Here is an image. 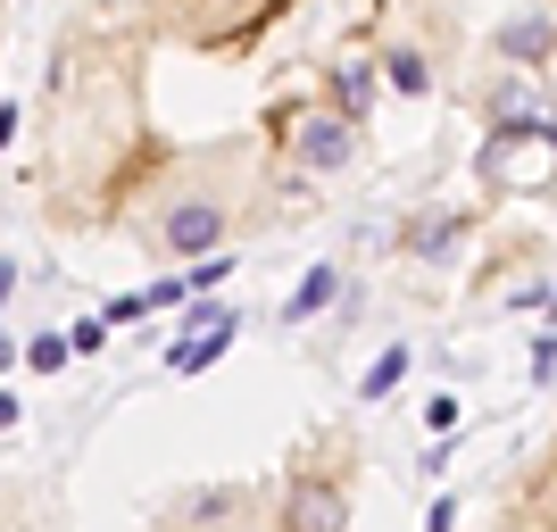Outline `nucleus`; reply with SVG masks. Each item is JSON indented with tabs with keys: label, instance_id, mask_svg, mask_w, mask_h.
<instances>
[{
	"label": "nucleus",
	"instance_id": "nucleus-3",
	"mask_svg": "<svg viewBox=\"0 0 557 532\" xmlns=\"http://www.w3.org/2000/svg\"><path fill=\"white\" fill-rule=\"evenodd\" d=\"M275 159L308 184H325V175H349V166L367 159V125L342 116L325 92L317 100H283L275 109Z\"/></svg>",
	"mask_w": 557,
	"mask_h": 532
},
{
	"label": "nucleus",
	"instance_id": "nucleus-7",
	"mask_svg": "<svg viewBox=\"0 0 557 532\" xmlns=\"http://www.w3.org/2000/svg\"><path fill=\"white\" fill-rule=\"evenodd\" d=\"M383 92H392V84H383V59H374V42H349V50H333V59H325V100H333L342 116H358V125H367Z\"/></svg>",
	"mask_w": 557,
	"mask_h": 532
},
{
	"label": "nucleus",
	"instance_id": "nucleus-9",
	"mask_svg": "<svg viewBox=\"0 0 557 532\" xmlns=\"http://www.w3.org/2000/svg\"><path fill=\"white\" fill-rule=\"evenodd\" d=\"M342 292H349V267H342V258H325V267H308V275L292 283V300H283V324H292V333H300V324H317V317H325L333 300H342Z\"/></svg>",
	"mask_w": 557,
	"mask_h": 532
},
{
	"label": "nucleus",
	"instance_id": "nucleus-5",
	"mask_svg": "<svg viewBox=\"0 0 557 532\" xmlns=\"http://www.w3.org/2000/svg\"><path fill=\"white\" fill-rule=\"evenodd\" d=\"M258 508H267V491L250 483H200L166 508V532H258Z\"/></svg>",
	"mask_w": 557,
	"mask_h": 532
},
{
	"label": "nucleus",
	"instance_id": "nucleus-21",
	"mask_svg": "<svg viewBox=\"0 0 557 532\" xmlns=\"http://www.w3.org/2000/svg\"><path fill=\"white\" fill-rule=\"evenodd\" d=\"M17 358H25V342H17V333H0V367H17Z\"/></svg>",
	"mask_w": 557,
	"mask_h": 532
},
{
	"label": "nucleus",
	"instance_id": "nucleus-1",
	"mask_svg": "<svg viewBox=\"0 0 557 532\" xmlns=\"http://www.w3.org/2000/svg\"><path fill=\"white\" fill-rule=\"evenodd\" d=\"M308 209V175L275 166L258 150H209V159H175L159 184L141 191V250L166 258V267H191L209 250H233V233L267 225L283 209Z\"/></svg>",
	"mask_w": 557,
	"mask_h": 532
},
{
	"label": "nucleus",
	"instance_id": "nucleus-4",
	"mask_svg": "<svg viewBox=\"0 0 557 532\" xmlns=\"http://www.w3.org/2000/svg\"><path fill=\"white\" fill-rule=\"evenodd\" d=\"M292 0H159V17L184 34L191 50H233V42H250L267 17H283Z\"/></svg>",
	"mask_w": 557,
	"mask_h": 532
},
{
	"label": "nucleus",
	"instance_id": "nucleus-15",
	"mask_svg": "<svg viewBox=\"0 0 557 532\" xmlns=\"http://www.w3.org/2000/svg\"><path fill=\"white\" fill-rule=\"evenodd\" d=\"M141 300H150V317H159V308H191V283H184V275H159Z\"/></svg>",
	"mask_w": 557,
	"mask_h": 532
},
{
	"label": "nucleus",
	"instance_id": "nucleus-2",
	"mask_svg": "<svg viewBox=\"0 0 557 532\" xmlns=\"http://www.w3.org/2000/svg\"><path fill=\"white\" fill-rule=\"evenodd\" d=\"M349 508H358V433L317 424L275 483V532H349Z\"/></svg>",
	"mask_w": 557,
	"mask_h": 532
},
{
	"label": "nucleus",
	"instance_id": "nucleus-18",
	"mask_svg": "<svg viewBox=\"0 0 557 532\" xmlns=\"http://www.w3.org/2000/svg\"><path fill=\"white\" fill-rule=\"evenodd\" d=\"M100 317H109V333H116V324H134V317H150V300H141V292H116V300L100 308Z\"/></svg>",
	"mask_w": 557,
	"mask_h": 532
},
{
	"label": "nucleus",
	"instance_id": "nucleus-11",
	"mask_svg": "<svg viewBox=\"0 0 557 532\" xmlns=\"http://www.w3.org/2000/svg\"><path fill=\"white\" fill-rule=\"evenodd\" d=\"M408 367H417V349H408V342H392V349H383V358H374V367H367V383H358V399H367V408H374V399H392L399 383H408Z\"/></svg>",
	"mask_w": 557,
	"mask_h": 532
},
{
	"label": "nucleus",
	"instance_id": "nucleus-22",
	"mask_svg": "<svg viewBox=\"0 0 557 532\" xmlns=\"http://www.w3.org/2000/svg\"><path fill=\"white\" fill-rule=\"evenodd\" d=\"M9 424H17V392H0V433H9Z\"/></svg>",
	"mask_w": 557,
	"mask_h": 532
},
{
	"label": "nucleus",
	"instance_id": "nucleus-13",
	"mask_svg": "<svg viewBox=\"0 0 557 532\" xmlns=\"http://www.w3.org/2000/svg\"><path fill=\"white\" fill-rule=\"evenodd\" d=\"M67 358H75L67 333H34V342H25V367H34V374H59Z\"/></svg>",
	"mask_w": 557,
	"mask_h": 532
},
{
	"label": "nucleus",
	"instance_id": "nucleus-23",
	"mask_svg": "<svg viewBox=\"0 0 557 532\" xmlns=\"http://www.w3.org/2000/svg\"><path fill=\"white\" fill-rule=\"evenodd\" d=\"M533 466H541V474H557V433H549V449H541V458H533Z\"/></svg>",
	"mask_w": 557,
	"mask_h": 532
},
{
	"label": "nucleus",
	"instance_id": "nucleus-17",
	"mask_svg": "<svg viewBox=\"0 0 557 532\" xmlns=\"http://www.w3.org/2000/svg\"><path fill=\"white\" fill-rule=\"evenodd\" d=\"M533 383H541V392H549V383H557V324H549V333H541V342H533Z\"/></svg>",
	"mask_w": 557,
	"mask_h": 532
},
{
	"label": "nucleus",
	"instance_id": "nucleus-16",
	"mask_svg": "<svg viewBox=\"0 0 557 532\" xmlns=\"http://www.w3.org/2000/svg\"><path fill=\"white\" fill-rule=\"evenodd\" d=\"M100 342H109V317H75L67 324V349H75V358H92Z\"/></svg>",
	"mask_w": 557,
	"mask_h": 532
},
{
	"label": "nucleus",
	"instance_id": "nucleus-20",
	"mask_svg": "<svg viewBox=\"0 0 557 532\" xmlns=\"http://www.w3.org/2000/svg\"><path fill=\"white\" fill-rule=\"evenodd\" d=\"M17 283H25V275H17V258H0V308L17 300Z\"/></svg>",
	"mask_w": 557,
	"mask_h": 532
},
{
	"label": "nucleus",
	"instance_id": "nucleus-10",
	"mask_svg": "<svg viewBox=\"0 0 557 532\" xmlns=\"http://www.w3.org/2000/svg\"><path fill=\"white\" fill-rule=\"evenodd\" d=\"M233 333H242V317H233V324H209V333H184V342H166V374H209L216 358L233 349Z\"/></svg>",
	"mask_w": 557,
	"mask_h": 532
},
{
	"label": "nucleus",
	"instance_id": "nucleus-6",
	"mask_svg": "<svg viewBox=\"0 0 557 532\" xmlns=\"http://www.w3.org/2000/svg\"><path fill=\"white\" fill-rule=\"evenodd\" d=\"M466 233H474V209L424 200V209H408V216H399V258H408V267H458Z\"/></svg>",
	"mask_w": 557,
	"mask_h": 532
},
{
	"label": "nucleus",
	"instance_id": "nucleus-8",
	"mask_svg": "<svg viewBox=\"0 0 557 532\" xmlns=\"http://www.w3.org/2000/svg\"><path fill=\"white\" fill-rule=\"evenodd\" d=\"M491 532H557V474H516V491L499 499V516H491Z\"/></svg>",
	"mask_w": 557,
	"mask_h": 532
},
{
	"label": "nucleus",
	"instance_id": "nucleus-12",
	"mask_svg": "<svg viewBox=\"0 0 557 532\" xmlns=\"http://www.w3.org/2000/svg\"><path fill=\"white\" fill-rule=\"evenodd\" d=\"M225 275H233V250H209V258H191V267H184L191 300H209V292H216V283H225Z\"/></svg>",
	"mask_w": 557,
	"mask_h": 532
},
{
	"label": "nucleus",
	"instance_id": "nucleus-14",
	"mask_svg": "<svg viewBox=\"0 0 557 532\" xmlns=\"http://www.w3.org/2000/svg\"><path fill=\"white\" fill-rule=\"evenodd\" d=\"M458 424H466L458 392H433V399H424V433H433V441H442V433H458Z\"/></svg>",
	"mask_w": 557,
	"mask_h": 532
},
{
	"label": "nucleus",
	"instance_id": "nucleus-19",
	"mask_svg": "<svg viewBox=\"0 0 557 532\" xmlns=\"http://www.w3.org/2000/svg\"><path fill=\"white\" fill-rule=\"evenodd\" d=\"M424 532H458V499H449V491L433 499V508H424Z\"/></svg>",
	"mask_w": 557,
	"mask_h": 532
}]
</instances>
